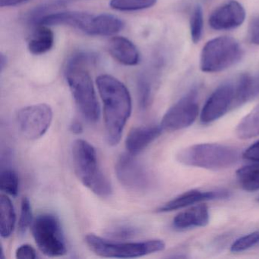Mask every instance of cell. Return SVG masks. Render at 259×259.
<instances>
[{"instance_id":"cell-18","label":"cell","mask_w":259,"mask_h":259,"mask_svg":"<svg viewBox=\"0 0 259 259\" xmlns=\"http://www.w3.org/2000/svg\"><path fill=\"white\" fill-rule=\"evenodd\" d=\"M124 28L119 18L113 15L92 16L84 33L91 36H111L117 34Z\"/></svg>"},{"instance_id":"cell-17","label":"cell","mask_w":259,"mask_h":259,"mask_svg":"<svg viewBox=\"0 0 259 259\" xmlns=\"http://www.w3.org/2000/svg\"><path fill=\"white\" fill-rule=\"evenodd\" d=\"M210 215L205 204H197L177 214L172 221L176 230H186L192 227H205L209 223Z\"/></svg>"},{"instance_id":"cell-7","label":"cell","mask_w":259,"mask_h":259,"mask_svg":"<svg viewBox=\"0 0 259 259\" xmlns=\"http://www.w3.org/2000/svg\"><path fill=\"white\" fill-rule=\"evenodd\" d=\"M33 237L40 251L49 257H60L67 251L60 220L51 213H42L31 226Z\"/></svg>"},{"instance_id":"cell-10","label":"cell","mask_w":259,"mask_h":259,"mask_svg":"<svg viewBox=\"0 0 259 259\" xmlns=\"http://www.w3.org/2000/svg\"><path fill=\"white\" fill-rule=\"evenodd\" d=\"M115 171L119 183L130 190L142 192L149 186V176L146 169L130 153L119 156Z\"/></svg>"},{"instance_id":"cell-37","label":"cell","mask_w":259,"mask_h":259,"mask_svg":"<svg viewBox=\"0 0 259 259\" xmlns=\"http://www.w3.org/2000/svg\"><path fill=\"white\" fill-rule=\"evenodd\" d=\"M7 64H8V59L5 54L1 53L0 54V71L1 72H4V69L7 68Z\"/></svg>"},{"instance_id":"cell-11","label":"cell","mask_w":259,"mask_h":259,"mask_svg":"<svg viewBox=\"0 0 259 259\" xmlns=\"http://www.w3.org/2000/svg\"><path fill=\"white\" fill-rule=\"evenodd\" d=\"M234 83L229 82L218 87L209 97L203 107L201 113V121L203 124H209L218 120L234 108Z\"/></svg>"},{"instance_id":"cell-1","label":"cell","mask_w":259,"mask_h":259,"mask_svg":"<svg viewBox=\"0 0 259 259\" xmlns=\"http://www.w3.org/2000/svg\"><path fill=\"white\" fill-rule=\"evenodd\" d=\"M96 83L104 104L106 139L109 145L116 146L131 116V95L125 84L112 75H99Z\"/></svg>"},{"instance_id":"cell-14","label":"cell","mask_w":259,"mask_h":259,"mask_svg":"<svg viewBox=\"0 0 259 259\" xmlns=\"http://www.w3.org/2000/svg\"><path fill=\"white\" fill-rule=\"evenodd\" d=\"M161 127L147 125L133 128L125 139V148L130 154L136 156L143 151L161 134Z\"/></svg>"},{"instance_id":"cell-34","label":"cell","mask_w":259,"mask_h":259,"mask_svg":"<svg viewBox=\"0 0 259 259\" xmlns=\"http://www.w3.org/2000/svg\"><path fill=\"white\" fill-rule=\"evenodd\" d=\"M243 157L245 160L259 163V141L248 147L244 151Z\"/></svg>"},{"instance_id":"cell-22","label":"cell","mask_w":259,"mask_h":259,"mask_svg":"<svg viewBox=\"0 0 259 259\" xmlns=\"http://www.w3.org/2000/svg\"><path fill=\"white\" fill-rule=\"evenodd\" d=\"M236 133L241 139H249L259 136V104L239 122Z\"/></svg>"},{"instance_id":"cell-33","label":"cell","mask_w":259,"mask_h":259,"mask_svg":"<svg viewBox=\"0 0 259 259\" xmlns=\"http://www.w3.org/2000/svg\"><path fill=\"white\" fill-rule=\"evenodd\" d=\"M248 38L254 45H259V16L254 18L248 27Z\"/></svg>"},{"instance_id":"cell-23","label":"cell","mask_w":259,"mask_h":259,"mask_svg":"<svg viewBox=\"0 0 259 259\" xmlns=\"http://www.w3.org/2000/svg\"><path fill=\"white\" fill-rule=\"evenodd\" d=\"M236 174L238 182L244 190H259V163L242 166L236 171Z\"/></svg>"},{"instance_id":"cell-35","label":"cell","mask_w":259,"mask_h":259,"mask_svg":"<svg viewBox=\"0 0 259 259\" xmlns=\"http://www.w3.org/2000/svg\"><path fill=\"white\" fill-rule=\"evenodd\" d=\"M28 1L29 0H0V6L1 7H16Z\"/></svg>"},{"instance_id":"cell-5","label":"cell","mask_w":259,"mask_h":259,"mask_svg":"<svg viewBox=\"0 0 259 259\" xmlns=\"http://www.w3.org/2000/svg\"><path fill=\"white\" fill-rule=\"evenodd\" d=\"M85 242L91 251L103 257L133 258L163 251L165 243L160 239L123 242L110 240L95 234H88Z\"/></svg>"},{"instance_id":"cell-29","label":"cell","mask_w":259,"mask_h":259,"mask_svg":"<svg viewBox=\"0 0 259 259\" xmlns=\"http://www.w3.org/2000/svg\"><path fill=\"white\" fill-rule=\"evenodd\" d=\"M203 12L201 7L197 6L192 13L190 20L191 37L194 43H198L201 40L203 33Z\"/></svg>"},{"instance_id":"cell-36","label":"cell","mask_w":259,"mask_h":259,"mask_svg":"<svg viewBox=\"0 0 259 259\" xmlns=\"http://www.w3.org/2000/svg\"><path fill=\"white\" fill-rule=\"evenodd\" d=\"M70 130L72 133L75 135H79L82 133L83 126L81 122L78 121H73L70 125Z\"/></svg>"},{"instance_id":"cell-16","label":"cell","mask_w":259,"mask_h":259,"mask_svg":"<svg viewBox=\"0 0 259 259\" xmlns=\"http://www.w3.org/2000/svg\"><path fill=\"white\" fill-rule=\"evenodd\" d=\"M110 55L121 64L134 66L140 61V54L136 45L124 37H113L107 45Z\"/></svg>"},{"instance_id":"cell-12","label":"cell","mask_w":259,"mask_h":259,"mask_svg":"<svg viewBox=\"0 0 259 259\" xmlns=\"http://www.w3.org/2000/svg\"><path fill=\"white\" fill-rule=\"evenodd\" d=\"M244 7L236 0H230L214 10L209 18V25L217 31L233 29L243 24Z\"/></svg>"},{"instance_id":"cell-28","label":"cell","mask_w":259,"mask_h":259,"mask_svg":"<svg viewBox=\"0 0 259 259\" xmlns=\"http://www.w3.org/2000/svg\"><path fill=\"white\" fill-rule=\"evenodd\" d=\"M33 214L31 203L28 198H24L21 204V213L19 218L18 231L21 236L26 233L27 230L32 226Z\"/></svg>"},{"instance_id":"cell-15","label":"cell","mask_w":259,"mask_h":259,"mask_svg":"<svg viewBox=\"0 0 259 259\" xmlns=\"http://www.w3.org/2000/svg\"><path fill=\"white\" fill-rule=\"evenodd\" d=\"M92 16L93 15L81 12L51 13L39 19L34 25H46L49 27L54 25H65L81 30L84 32Z\"/></svg>"},{"instance_id":"cell-32","label":"cell","mask_w":259,"mask_h":259,"mask_svg":"<svg viewBox=\"0 0 259 259\" xmlns=\"http://www.w3.org/2000/svg\"><path fill=\"white\" fill-rule=\"evenodd\" d=\"M37 257L35 249L28 244L21 245L16 251V257L18 259H35Z\"/></svg>"},{"instance_id":"cell-6","label":"cell","mask_w":259,"mask_h":259,"mask_svg":"<svg viewBox=\"0 0 259 259\" xmlns=\"http://www.w3.org/2000/svg\"><path fill=\"white\" fill-rule=\"evenodd\" d=\"M242 57V48L235 39L216 37L203 48L200 68L202 72L208 73L221 72L237 63Z\"/></svg>"},{"instance_id":"cell-24","label":"cell","mask_w":259,"mask_h":259,"mask_svg":"<svg viewBox=\"0 0 259 259\" xmlns=\"http://www.w3.org/2000/svg\"><path fill=\"white\" fill-rule=\"evenodd\" d=\"M73 0H49L44 3L41 5L36 7L30 11L26 16V19L28 23L31 25H35L36 22L41 19L44 16H48L51 12L56 9L60 8L67 5Z\"/></svg>"},{"instance_id":"cell-4","label":"cell","mask_w":259,"mask_h":259,"mask_svg":"<svg viewBox=\"0 0 259 259\" xmlns=\"http://www.w3.org/2000/svg\"><path fill=\"white\" fill-rule=\"evenodd\" d=\"M177 160L186 166L221 170L236 164L239 153L234 148L227 145L198 144L181 150L177 154Z\"/></svg>"},{"instance_id":"cell-26","label":"cell","mask_w":259,"mask_h":259,"mask_svg":"<svg viewBox=\"0 0 259 259\" xmlns=\"http://www.w3.org/2000/svg\"><path fill=\"white\" fill-rule=\"evenodd\" d=\"M19 177L13 169H7L1 171L0 189L2 192L11 196H16L19 193Z\"/></svg>"},{"instance_id":"cell-13","label":"cell","mask_w":259,"mask_h":259,"mask_svg":"<svg viewBox=\"0 0 259 259\" xmlns=\"http://www.w3.org/2000/svg\"><path fill=\"white\" fill-rule=\"evenodd\" d=\"M229 196H230L229 192L224 190L209 191V192L191 190L189 192H184L182 195L177 196V198L165 203L157 209V211H172V210H177L179 209L189 207V206L196 204V203L201 202V201L224 199V198H228Z\"/></svg>"},{"instance_id":"cell-31","label":"cell","mask_w":259,"mask_h":259,"mask_svg":"<svg viewBox=\"0 0 259 259\" xmlns=\"http://www.w3.org/2000/svg\"><path fill=\"white\" fill-rule=\"evenodd\" d=\"M137 229L128 225H119L112 227L107 232V235L113 239L124 240L136 236Z\"/></svg>"},{"instance_id":"cell-30","label":"cell","mask_w":259,"mask_h":259,"mask_svg":"<svg viewBox=\"0 0 259 259\" xmlns=\"http://www.w3.org/2000/svg\"><path fill=\"white\" fill-rule=\"evenodd\" d=\"M255 245H259V231L253 232L236 239L230 247L232 252H242Z\"/></svg>"},{"instance_id":"cell-3","label":"cell","mask_w":259,"mask_h":259,"mask_svg":"<svg viewBox=\"0 0 259 259\" xmlns=\"http://www.w3.org/2000/svg\"><path fill=\"white\" fill-rule=\"evenodd\" d=\"M88 66L66 63L65 75L75 105L88 122H98L101 108Z\"/></svg>"},{"instance_id":"cell-27","label":"cell","mask_w":259,"mask_h":259,"mask_svg":"<svg viewBox=\"0 0 259 259\" xmlns=\"http://www.w3.org/2000/svg\"><path fill=\"white\" fill-rule=\"evenodd\" d=\"M137 89L139 107L141 110H146L151 104L152 88L151 83L145 75H141L138 79Z\"/></svg>"},{"instance_id":"cell-25","label":"cell","mask_w":259,"mask_h":259,"mask_svg":"<svg viewBox=\"0 0 259 259\" xmlns=\"http://www.w3.org/2000/svg\"><path fill=\"white\" fill-rule=\"evenodd\" d=\"M157 0H111L110 7L122 12L139 11L154 7Z\"/></svg>"},{"instance_id":"cell-2","label":"cell","mask_w":259,"mask_h":259,"mask_svg":"<svg viewBox=\"0 0 259 259\" xmlns=\"http://www.w3.org/2000/svg\"><path fill=\"white\" fill-rule=\"evenodd\" d=\"M72 154L74 170L80 182L98 196H110L112 185L100 168L95 148L87 141L77 139Z\"/></svg>"},{"instance_id":"cell-9","label":"cell","mask_w":259,"mask_h":259,"mask_svg":"<svg viewBox=\"0 0 259 259\" xmlns=\"http://www.w3.org/2000/svg\"><path fill=\"white\" fill-rule=\"evenodd\" d=\"M196 98L193 90L174 104L162 118L160 125L163 131H179L192 125L198 114Z\"/></svg>"},{"instance_id":"cell-8","label":"cell","mask_w":259,"mask_h":259,"mask_svg":"<svg viewBox=\"0 0 259 259\" xmlns=\"http://www.w3.org/2000/svg\"><path fill=\"white\" fill-rule=\"evenodd\" d=\"M53 110L48 104L28 106L19 110L16 122L22 134L30 140L45 136L53 121Z\"/></svg>"},{"instance_id":"cell-21","label":"cell","mask_w":259,"mask_h":259,"mask_svg":"<svg viewBox=\"0 0 259 259\" xmlns=\"http://www.w3.org/2000/svg\"><path fill=\"white\" fill-rule=\"evenodd\" d=\"M16 215L14 206L8 195H0V234L3 238L10 237L16 227Z\"/></svg>"},{"instance_id":"cell-19","label":"cell","mask_w":259,"mask_h":259,"mask_svg":"<svg viewBox=\"0 0 259 259\" xmlns=\"http://www.w3.org/2000/svg\"><path fill=\"white\" fill-rule=\"evenodd\" d=\"M234 83V107H239L259 95V75L244 74Z\"/></svg>"},{"instance_id":"cell-20","label":"cell","mask_w":259,"mask_h":259,"mask_svg":"<svg viewBox=\"0 0 259 259\" xmlns=\"http://www.w3.org/2000/svg\"><path fill=\"white\" fill-rule=\"evenodd\" d=\"M54 33L49 26L37 25L28 42V51L35 56L46 54L54 47Z\"/></svg>"},{"instance_id":"cell-38","label":"cell","mask_w":259,"mask_h":259,"mask_svg":"<svg viewBox=\"0 0 259 259\" xmlns=\"http://www.w3.org/2000/svg\"><path fill=\"white\" fill-rule=\"evenodd\" d=\"M258 201H259V198H258Z\"/></svg>"}]
</instances>
